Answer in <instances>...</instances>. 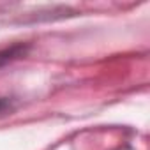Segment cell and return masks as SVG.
Masks as SVG:
<instances>
[{"instance_id": "cell-1", "label": "cell", "mask_w": 150, "mask_h": 150, "mask_svg": "<svg viewBox=\"0 0 150 150\" xmlns=\"http://www.w3.org/2000/svg\"><path fill=\"white\" fill-rule=\"evenodd\" d=\"M30 51V44L28 42H16V44H11L4 50H0V67H4L21 57H25L27 53Z\"/></svg>"}, {"instance_id": "cell-2", "label": "cell", "mask_w": 150, "mask_h": 150, "mask_svg": "<svg viewBox=\"0 0 150 150\" xmlns=\"http://www.w3.org/2000/svg\"><path fill=\"white\" fill-rule=\"evenodd\" d=\"M14 110V99L13 97H0V115H6Z\"/></svg>"}]
</instances>
